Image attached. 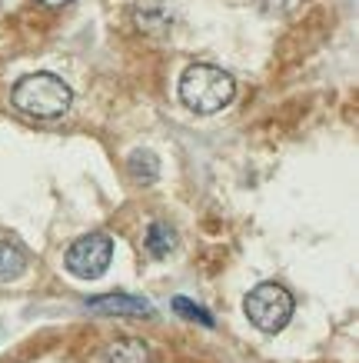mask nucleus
<instances>
[{"instance_id":"nucleus-4","label":"nucleus","mask_w":359,"mask_h":363,"mask_svg":"<svg viewBox=\"0 0 359 363\" xmlns=\"http://www.w3.org/2000/svg\"><path fill=\"white\" fill-rule=\"evenodd\" d=\"M110 260H113V240L107 233H84L70 243L64 264L67 270L80 280H97V277L107 274Z\"/></svg>"},{"instance_id":"nucleus-5","label":"nucleus","mask_w":359,"mask_h":363,"mask_svg":"<svg viewBox=\"0 0 359 363\" xmlns=\"http://www.w3.org/2000/svg\"><path fill=\"white\" fill-rule=\"evenodd\" d=\"M90 313H107V317H153V307L147 297H130V294H103V297L87 300Z\"/></svg>"},{"instance_id":"nucleus-2","label":"nucleus","mask_w":359,"mask_h":363,"mask_svg":"<svg viewBox=\"0 0 359 363\" xmlns=\"http://www.w3.org/2000/svg\"><path fill=\"white\" fill-rule=\"evenodd\" d=\"M237 97V84L213 64H193L180 77V100L193 113H217Z\"/></svg>"},{"instance_id":"nucleus-3","label":"nucleus","mask_w":359,"mask_h":363,"mask_svg":"<svg viewBox=\"0 0 359 363\" xmlns=\"http://www.w3.org/2000/svg\"><path fill=\"white\" fill-rule=\"evenodd\" d=\"M293 294L286 290L283 284H260L253 286L246 300H243V310L256 330L263 333H280L293 320Z\"/></svg>"},{"instance_id":"nucleus-8","label":"nucleus","mask_w":359,"mask_h":363,"mask_svg":"<svg viewBox=\"0 0 359 363\" xmlns=\"http://www.w3.org/2000/svg\"><path fill=\"white\" fill-rule=\"evenodd\" d=\"M176 247V233L170 223L164 220H156L147 227V250L153 253V257H166V253Z\"/></svg>"},{"instance_id":"nucleus-11","label":"nucleus","mask_w":359,"mask_h":363,"mask_svg":"<svg viewBox=\"0 0 359 363\" xmlns=\"http://www.w3.org/2000/svg\"><path fill=\"white\" fill-rule=\"evenodd\" d=\"M37 4H44V7H67V4H74V0H37Z\"/></svg>"},{"instance_id":"nucleus-10","label":"nucleus","mask_w":359,"mask_h":363,"mask_svg":"<svg viewBox=\"0 0 359 363\" xmlns=\"http://www.w3.org/2000/svg\"><path fill=\"white\" fill-rule=\"evenodd\" d=\"M173 310L180 313V317H186V320H196V323H203V327H213V317H210V313L200 307V303H193V300L173 297Z\"/></svg>"},{"instance_id":"nucleus-6","label":"nucleus","mask_w":359,"mask_h":363,"mask_svg":"<svg viewBox=\"0 0 359 363\" xmlns=\"http://www.w3.org/2000/svg\"><path fill=\"white\" fill-rule=\"evenodd\" d=\"M127 170H130V177L137 184H153L160 177V157L153 150H147V147H140V150H133L127 157Z\"/></svg>"},{"instance_id":"nucleus-1","label":"nucleus","mask_w":359,"mask_h":363,"mask_svg":"<svg viewBox=\"0 0 359 363\" xmlns=\"http://www.w3.org/2000/svg\"><path fill=\"white\" fill-rule=\"evenodd\" d=\"M13 107L27 117H37V121H57L70 111L74 104V90L67 87L57 74H27L13 84Z\"/></svg>"},{"instance_id":"nucleus-7","label":"nucleus","mask_w":359,"mask_h":363,"mask_svg":"<svg viewBox=\"0 0 359 363\" xmlns=\"http://www.w3.org/2000/svg\"><path fill=\"white\" fill-rule=\"evenodd\" d=\"M27 270V257L17 243L0 240V284H11Z\"/></svg>"},{"instance_id":"nucleus-9","label":"nucleus","mask_w":359,"mask_h":363,"mask_svg":"<svg viewBox=\"0 0 359 363\" xmlns=\"http://www.w3.org/2000/svg\"><path fill=\"white\" fill-rule=\"evenodd\" d=\"M107 363H150V350L140 340H117L107 350Z\"/></svg>"}]
</instances>
